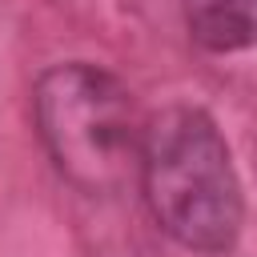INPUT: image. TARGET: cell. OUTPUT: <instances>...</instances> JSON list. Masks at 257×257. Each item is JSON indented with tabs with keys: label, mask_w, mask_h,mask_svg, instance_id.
<instances>
[{
	"label": "cell",
	"mask_w": 257,
	"mask_h": 257,
	"mask_svg": "<svg viewBox=\"0 0 257 257\" xmlns=\"http://www.w3.org/2000/svg\"><path fill=\"white\" fill-rule=\"evenodd\" d=\"M141 181L161 229L197 253H225L241 233V185L229 145L201 108H165L141 137Z\"/></svg>",
	"instance_id": "1"
},
{
	"label": "cell",
	"mask_w": 257,
	"mask_h": 257,
	"mask_svg": "<svg viewBox=\"0 0 257 257\" xmlns=\"http://www.w3.org/2000/svg\"><path fill=\"white\" fill-rule=\"evenodd\" d=\"M193 40L209 52L257 44V0H181Z\"/></svg>",
	"instance_id": "3"
},
{
	"label": "cell",
	"mask_w": 257,
	"mask_h": 257,
	"mask_svg": "<svg viewBox=\"0 0 257 257\" xmlns=\"http://www.w3.org/2000/svg\"><path fill=\"white\" fill-rule=\"evenodd\" d=\"M36 124L52 165L84 193H112L141 161L124 84L96 64H60L36 80Z\"/></svg>",
	"instance_id": "2"
}]
</instances>
